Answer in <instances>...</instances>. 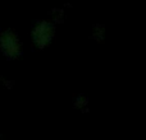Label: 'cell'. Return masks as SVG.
Segmentation results:
<instances>
[{
    "label": "cell",
    "instance_id": "1",
    "mask_svg": "<svg viewBox=\"0 0 146 140\" xmlns=\"http://www.w3.org/2000/svg\"><path fill=\"white\" fill-rule=\"evenodd\" d=\"M53 35H54L53 26L48 22H41L40 24L36 26L35 31L32 33V37L36 45L42 47V46L48 45L50 42V40L53 38Z\"/></svg>",
    "mask_w": 146,
    "mask_h": 140
},
{
    "label": "cell",
    "instance_id": "2",
    "mask_svg": "<svg viewBox=\"0 0 146 140\" xmlns=\"http://www.w3.org/2000/svg\"><path fill=\"white\" fill-rule=\"evenodd\" d=\"M0 46H1L5 55L10 56V58H14V56L19 55L21 46L14 33H12V32L3 33L1 38H0Z\"/></svg>",
    "mask_w": 146,
    "mask_h": 140
}]
</instances>
